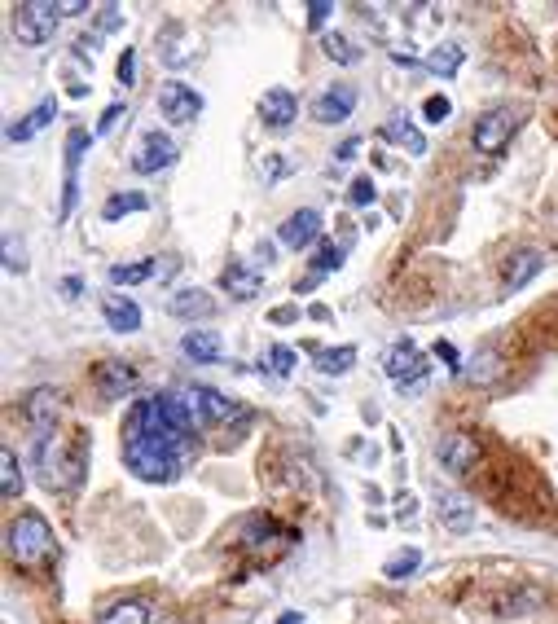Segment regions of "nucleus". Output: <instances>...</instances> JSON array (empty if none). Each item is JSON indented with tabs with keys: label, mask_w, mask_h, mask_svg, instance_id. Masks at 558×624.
Listing matches in <instances>:
<instances>
[{
	"label": "nucleus",
	"mask_w": 558,
	"mask_h": 624,
	"mask_svg": "<svg viewBox=\"0 0 558 624\" xmlns=\"http://www.w3.org/2000/svg\"><path fill=\"white\" fill-rule=\"evenodd\" d=\"M181 440L185 431L172 427V418L159 409V400H137L124 422V462L145 484H172L181 479Z\"/></svg>",
	"instance_id": "obj_1"
},
{
	"label": "nucleus",
	"mask_w": 558,
	"mask_h": 624,
	"mask_svg": "<svg viewBox=\"0 0 558 624\" xmlns=\"http://www.w3.org/2000/svg\"><path fill=\"white\" fill-rule=\"evenodd\" d=\"M5 550H9V559H14L18 567H27V572H40V567H49L53 554H58V541H53L49 519L36 515V510H27V515L9 519V528H5Z\"/></svg>",
	"instance_id": "obj_2"
},
{
	"label": "nucleus",
	"mask_w": 558,
	"mask_h": 624,
	"mask_svg": "<svg viewBox=\"0 0 558 624\" xmlns=\"http://www.w3.org/2000/svg\"><path fill=\"white\" fill-rule=\"evenodd\" d=\"M36 453H40V471H44V484H49V488L80 484V475H84V449H80V444L66 449L62 436H40Z\"/></svg>",
	"instance_id": "obj_3"
},
{
	"label": "nucleus",
	"mask_w": 558,
	"mask_h": 624,
	"mask_svg": "<svg viewBox=\"0 0 558 624\" xmlns=\"http://www.w3.org/2000/svg\"><path fill=\"white\" fill-rule=\"evenodd\" d=\"M515 132H519V110L497 106V110H488V115L475 119L471 146H475L479 154H488V159H497V154L510 146V137H515Z\"/></svg>",
	"instance_id": "obj_4"
},
{
	"label": "nucleus",
	"mask_w": 558,
	"mask_h": 624,
	"mask_svg": "<svg viewBox=\"0 0 558 624\" xmlns=\"http://www.w3.org/2000/svg\"><path fill=\"white\" fill-rule=\"evenodd\" d=\"M58 14H62V5H49V0L14 5V36L22 44H49L53 31H58Z\"/></svg>",
	"instance_id": "obj_5"
},
{
	"label": "nucleus",
	"mask_w": 558,
	"mask_h": 624,
	"mask_svg": "<svg viewBox=\"0 0 558 624\" xmlns=\"http://www.w3.org/2000/svg\"><path fill=\"white\" fill-rule=\"evenodd\" d=\"M185 400H189V409H194L198 427H216V422H229V418H247V409H238L225 392H216V387H207V383H194L185 392Z\"/></svg>",
	"instance_id": "obj_6"
},
{
	"label": "nucleus",
	"mask_w": 558,
	"mask_h": 624,
	"mask_svg": "<svg viewBox=\"0 0 558 624\" xmlns=\"http://www.w3.org/2000/svg\"><path fill=\"white\" fill-rule=\"evenodd\" d=\"M383 370H387V378H392L396 387H418L422 378H427V356L418 352L414 339H396L392 348H387V356H383Z\"/></svg>",
	"instance_id": "obj_7"
},
{
	"label": "nucleus",
	"mask_w": 558,
	"mask_h": 624,
	"mask_svg": "<svg viewBox=\"0 0 558 624\" xmlns=\"http://www.w3.org/2000/svg\"><path fill=\"white\" fill-rule=\"evenodd\" d=\"M159 110H163V119H172V124H194V119L203 115V93L185 80H167L159 88Z\"/></svg>",
	"instance_id": "obj_8"
},
{
	"label": "nucleus",
	"mask_w": 558,
	"mask_h": 624,
	"mask_svg": "<svg viewBox=\"0 0 558 624\" xmlns=\"http://www.w3.org/2000/svg\"><path fill=\"white\" fill-rule=\"evenodd\" d=\"M172 163H176V141L167 137V132L150 128L141 137L137 154H132V172H137V176H154V172H163V167H172Z\"/></svg>",
	"instance_id": "obj_9"
},
{
	"label": "nucleus",
	"mask_w": 558,
	"mask_h": 624,
	"mask_svg": "<svg viewBox=\"0 0 558 624\" xmlns=\"http://www.w3.org/2000/svg\"><path fill=\"white\" fill-rule=\"evenodd\" d=\"M321 233H326V225H321V211L299 207V211H290V216L282 220L277 238H282V247H290V251H308L312 242H321Z\"/></svg>",
	"instance_id": "obj_10"
},
{
	"label": "nucleus",
	"mask_w": 558,
	"mask_h": 624,
	"mask_svg": "<svg viewBox=\"0 0 558 624\" xmlns=\"http://www.w3.org/2000/svg\"><path fill=\"white\" fill-rule=\"evenodd\" d=\"M435 453H440L444 471H453V475H471L479 466V440L471 436V431H449Z\"/></svg>",
	"instance_id": "obj_11"
},
{
	"label": "nucleus",
	"mask_w": 558,
	"mask_h": 624,
	"mask_svg": "<svg viewBox=\"0 0 558 624\" xmlns=\"http://www.w3.org/2000/svg\"><path fill=\"white\" fill-rule=\"evenodd\" d=\"M58 409H62V396L53 392V387H36V392H27V400H22V418H27L40 436H53Z\"/></svg>",
	"instance_id": "obj_12"
},
{
	"label": "nucleus",
	"mask_w": 558,
	"mask_h": 624,
	"mask_svg": "<svg viewBox=\"0 0 558 624\" xmlns=\"http://www.w3.org/2000/svg\"><path fill=\"white\" fill-rule=\"evenodd\" d=\"M352 110H356V88L334 84L312 102V119H317V124H343V119H352Z\"/></svg>",
	"instance_id": "obj_13"
},
{
	"label": "nucleus",
	"mask_w": 558,
	"mask_h": 624,
	"mask_svg": "<svg viewBox=\"0 0 558 624\" xmlns=\"http://www.w3.org/2000/svg\"><path fill=\"white\" fill-rule=\"evenodd\" d=\"M260 119H264V128L286 132V128L299 119V102H295V93H290V88H269V93L260 97Z\"/></svg>",
	"instance_id": "obj_14"
},
{
	"label": "nucleus",
	"mask_w": 558,
	"mask_h": 624,
	"mask_svg": "<svg viewBox=\"0 0 558 624\" xmlns=\"http://www.w3.org/2000/svg\"><path fill=\"white\" fill-rule=\"evenodd\" d=\"M435 510H440V523L449 532H471L475 528V501L466 493H457V488H444V493L435 497Z\"/></svg>",
	"instance_id": "obj_15"
},
{
	"label": "nucleus",
	"mask_w": 558,
	"mask_h": 624,
	"mask_svg": "<svg viewBox=\"0 0 558 624\" xmlns=\"http://www.w3.org/2000/svg\"><path fill=\"white\" fill-rule=\"evenodd\" d=\"M93 378H97V392H102L106 400H119V396H128L132 387H137V370H132L128 361H102Z\"/></svg>",
	"instance_id": "obj_16"
},
{
	"label": "nucleus",
	"mask_w": 558,
	"mask_h": 624,
	"mask_svg": "<svg viewBox=\"0 0 558 624\" xmlns=\"http://www.w3.org/2000/svg\"><path fill=\"white\" fill-rule=\"evenodd\" d=\"M84 150H88V132H84V128H71V132H66V189H62V216H71V207H75V189H80L75 172H80Z\"/></svg>",
	"instance_id": "obj_17"
},
{
	"label": "nucleus",
	"mask_w": 558,
	"mask_h": 624,
	"mask_svg": "<svg viewBox=\"0 0 558 624\" xmlns=\"http://www.w3.org/2000/svg\"><path fill=\"white\" fill-rule=\"evenodd\" d=\"M167 312L181 317V321H203V317L216 312V299H211L203 286H185V291H176L172 299H167Z\"/></svg>",
	"instance_id": "obj_18"
},
{
	"label": "nucleus",
	"mask_w": 558,
	"mask_h": 624,
	"mask_svg": "<svg viewBox=\"0 0 558 624\" xmlns=\"http://www.w3.org/2000/svg\"><path fill=\"white\" fill-rule=\"evenodd\" d=\"M545 269V255L541 251H515L506 260V269H501V282H506V291H523V286L532 282V277H537Z\"/></svg>",
	"instance_id": "obj_19"
},
{
	"label": "nucleus",
	"mask_w": 558,
	"mask_h": 624,
	"mask_svg": "<svg viewBox=\"0 0 558 624\" xmlns=\"http://www.w3.org/2000/svg\"><path fill=\"white\" fill-rule=\"evenodd\" d=\"M506 356H501L497 348H479L471 361H466V378H471L475 387H493V383H501L506 378Z\"/></svg>",
	"instance_id": "obj_20"
},
{
	"label": "nucleus",
	"mask_w": 558,
	"mask_h": 624,
	"mask_svg": "<svg viewBox=\"0 0 558 624\" xmlns=\"http://www.w3.org/2000/svg\"><path fill=\"white\" fill-rule=\"evenodd\" d=\"M181 352L189 356L194 365H216L225 356V343H220L216 330H189L181 339Z\"/></svg>",
	"instance_id": "obj_21"
},
{
	"label": "nucleus",
	"mask_w": 558,
	"mask_h": 624,
	"mask_svg": "<svg viewBox=\"0 0 558 624\" xmlns=\"http://www.w3.org/2000/svg\"><path fill=\"white\" fill-rule=\"evenodd\" d=\"M102 317H106V326L119 334L141 330V308L132 304L128 295H102Z\"/></svg>",
	"instance_id": "obj_22"
},
{
	"label": "nucleus",
	"mask_w": 558,
	"mask_h": 624,
	"mask_svg": "<svg viewBox=\"0 0 558 624\" xmlns=\"http://www.w3.org/2000/svg\"><path fill=\"white\" fill-rule=\"evenodd\" d=\"M220 286L233 295V299H255L260 295V286H264V277L255 264H229L225 273H220Z\"/></svg>",
	"instance_id": "obj_23"
},
{
	"label": "nucleus",
	"mask_w": 558,
	"mask_h": 624,
	"mask_svg": "<svg viewBox=\"0 0 558 624\" xmlns=\"http://www.w3.org/2000/svg\"><path fill=\"white\" fill-rule=\"evenodd\" d=\"M49 119H58V97H44L31 115H22V124H9V141H31Z\"/></svg>",
	"instance_id": "obj_24"
},
{
	"label": "nucleus",
	"mask_w": 558,
	"mask_h": 624,
	"mask_svg": "<svg viewBox=\"0 0 558 624\" xmlns=\"http://www.w3.org/2000/svg\"><path fill=\"white\" fill-rule=\"evenodd\" d=\"M383 137L387 141H396V146H405L409 154H427V137H422V132L409 124L405 115H396V119H387L383 124Z\"/></svg>",
	"instance_id": "obj_25"
},
{
	"label": "nucleus",
	"mask_w": 558,
	"mask_h": 624,
	"mask_svg": "<svg viewBox=\"0 0 558 624\" xmlns=\"http://www.w3.org/2000/svg\"><path fill=\"white\" fill-rule=\"evenodd\" d=\"M18 493H22V462L14 449H0V497L18 501Z\"/></svg>",
	"instance_id": "obj_26"
},
{
	"label": "nucleus",
	"mask_w": 558,
	"mask_h": 624,
	"mask_svg": "<svg viewBox=\"0 0 558 624\" xmlns=\"http://www.w3.org/2000/svg\"><path fill=\"white\" fill-rule=\"evenodd\" d=\"M462 62H466L462 44H440V49L427 53V71L431 75H457V71H462Z\"/></svg>",
	"instance_id": "obj_27"
},
{
	"label": "nucleus",
	"mask_w": 558,
	"mask_h": 624,
	"mask_svg": "<svg viewBox=\"0 0 558 624\" xmlns=\"http://www.w3.org/2000/svg\"><path fill=\"white\" fill-rule=\"evenodd\" d=\"M97 624H150V607L137 603V598H128V603H115L102 611V620Z\"/></svg>",
	"instance_id": "obj_28"
},
{
	"label": "nucleus",
	"mask_w": 558,
	"mask_h": 624,
	"mask_svg": "<svg viewBox=\"0 0 558 624\" xmlns=\"http://www.w3.org/2000/svg\"><path fill=\"white\" fill-rule=\"evenodd\" d=\"M321 49H326V58L339 62V66H356V62H361V49H356L348 36H339V31H330V36L321 40Z\"/></svg>",
	"instance_id": "obj_29"
},
{
	"label": "nucleus",
	"mask_w": 558,
	"mask_h": 624,
	"mask_svg": "<svg viewBox=\"0 0 558 624\" xmlns=\"http://www.w3.org/2000/svg\"><path fill=\"white\" fill-rule=\"evenodd\" d=\"M154 269H159V264H154V260L115 264V269H110V282H115V286H137V282H150V277H154Z\"/></svg>",
	"instance_id": "obj_30"
},
{
	"label": "nucleus",
	"mask_w": 558,
	"mask_h": 624,
	"mask_svg": "<svg viewBox=\"0 0 558 624\" xmlns=\"http://www.w3.org/2000/svg\"><path fill=\"white\" fill-rule=\"evenodd\" d=\"M145 194H110L106 207H102V220H119V216H132V211H145Z\"/></svg>",
	"instance_id": "obj_31"
},
{
	"label": "nucleus",
	"mask_w": 558,
	"mask_h": 624,
	"mask_svg": "<svg viewBox=\"0 0 558 624\" xmlns=\"http://www.w3.org/2000/svg\"><path fill=\"white\" fill-rule=\"evenodd\" d=\"M356 361V348L348 343V348H330V352H317V370L321 374H348Z\"/></svg>",
	"instance_id": "obj_32"
},
{
	"label": "nucleus",
	"mask_w": 558,
	"mask_h": 624,
	"mask_svg": "<svg viewBox=\"0 0 558 624\" xmlns=\"http://www.w3.org/2000/svg\"><path fill=\"white\" fill-rule=\"evenodd\" d=\"M343 251H348V247H334V242H321L317 255H312V277H326V273L339 269V264H343Z\"/></svg>",
	"instance_id": "obj_33"
},
{
	"label": "nucleus",
	"mask_w": 558,
	"mask_h": 624,
	"mask_svg": "<svg viewBox=\"0 0 558 624\" xmlns=\"http://www.w3.org/2000/svg\"><path fill=\"white\" fill-rule=\"evenodd\" d=\"M418 563H422V554H418V550H400V554H392V559L383 563V576H387V581H405V576L414 572Z\"/></svg>",
	"instance_id": "obj_34"
},
{
	"label": "nucleus",
	"mask_w": 558,
	"mask_h": 624,
	"mask_svg": "<svg viewBox=\"0 0 558 624\" xmlns=\"http://www.w3.org/2000/svg\"><path fill=\"white\" fill-rule=\"evenodd\" d=\"M159 53H163V62H167V66H181V62H189V53L181 49V27H167V31H163Z\"/></svg>",
	"instance_id": "obj_35"
},
{
	"label": "nucleus",
	"mask_w": 558,
	"mask_h": 624,
	"mask_svg": "<svg viewBox=\"0 0 558 624\" xmlns=\"http://www.w3.org/2000/svg\"><path fill=\"white\" fill-rule=\"evenodd\" d=\"M374 198H378V185L370 181V176H356V181L348 185V203L365 207V203H374Z\"/></svg>",
	"instance_id": "obj_36"
},
{
	"label": "nucleus",
	"mask_w": 558,
	"mask_h": 624,
	"mask_svg": "<svg viewBox=\"0 0 558 624\" xmlns=\"http://www.w3.org/2000/svg\"><path fill=\"white\" fill-rule=\"evenodd\" d=\"M422 115L431 119V124H444V119L453 115V102L444 93H435V97H427V102H422Z\"/></svg>",
	"instance_id": "obj_37"
},
{
	"label": "nucleus",
	"mask_w": 558,
	"mask_h": 624,
	"mask_svg": "<svg viewBox=\"0 0 558 624\" xmlns=\"http://www.w3.org/2000/svg\"><path fill=\"white\" fill-rule=\"evenodd\" d=\"M269 361H273V374H290V370H295V352H290L286 343H277V348L269 352Z\"/></svg>",
	"instance_id": "obj_38"
},
{
	"label": "nucleus",
	"mask_w": 558,
	"mask_h": 624,
	"mask_svg": "<svg viewBox=\"0 0 558 624\" xmlns=\"http://www.w3.org/2000/svg\"><path fill=\"white\" fill-rule=\"evenodd\" d=\"M330 14H334V5H326V0H312V5H308V27H326Z\"/></svg>",
	"instance_id": "obj_39"
},
{
	"label": "nucleus",
	"mask_w": 558,
	"mask_h": 624,
	"mask_svg": "<svg viewBox=\"0 0 558 624\" xmlns=\"http://www.w3.org/2000/svg\"><path fill=\"white\" fill-rule=\"evenodd\" d=\"M132 80H137V53H132V49H124V58H119V84H132Z\"/></svg>",
	"instance_id": "obj_40"
},
{
	"label": "nucleus",
	"mask_w": 558,
	"mask_h": 624,
	"mask_svg": "<svg viewBox=\"0 0 558 624\" xmlns=\"http://www.w3.org/2000/svg\"><path fill=\"white\" fill-rule=\"evenodd\" d=\"M5 269H9V273H22V269H27V260H22V251L14 247V238H5Z\"/></svg>",
	"instance_id": "obj_41"
},
{
	"label": "nucleus",
	"mask_w": 558,
	"mask_h": 624,
	"mask_svg": "<svg viewBox=\"0 0 558 624\" xmlns=\"http://www.w3.org/2000/svg\"><path fill=\"white\" fill-rule=\"evenodd\" d=\"M119 22H124V14H119L115 5H102V18H97V27H102V31H115Z\"/></svg>",
	"instance_id": "obj_42"
},
{
	"label": "nucleus",
	"mask_w": 558,
	"mask_h": 624,
	"mask_svg": "<svg viewBox=\"0 0 558 624\" xmlns=\"http://www.w3.org/2000/svg\"><path fill=\"white\" fill-rule=\"evenodd\" d=\"M154 264H159V260H154ZM176 269H181V260H176V255H163V264L154 269V277H159V282H167V277H172Z\"/></svg>",
	"instance_id": "obj_43"
},
{
	"label": "nucleus",
	"mask_w": 558,
	"mask_h": 624,
	"mask_svg": "<svg viewBox=\"0 0 558 624\" xmlns=\"http://www.w3.org/2000/svg\"><path fill=\"white\" fill-rule=\"evenodd\" d=\"M418 515V501L414 497H396V519H414Z\"/></svg>",
	"instance_id": "obj_44"
},
{
	"label": "nucleus",
	"mask_w": 558,
	"mask_h": 624,
	"mask_svg": "<svg viewBox=\"0 0 558 624\" xmlns=\"http://www.w3.org/2000/svg\"><path fill=\"white\" fill-rule=\"evenodd\" d=\"M119 115H124V106H110V110H106V115H102V119H97V132H110V128H115V124H119Z\"/></svg>",
	"instance_id": "obj_45"
},
{
	"label": "nucleus",
	"mask_w": 558,
	"mask_h": 624,
	"mask_svg": "<svg viewBox=\"0 0 558 624\" xmlns=\"http://www.w3.org/2000/svg\"><path fill=\"white\" fill-rule=\"evenodd\" d=\"M356 150H361V141H356V137H348L339 150H334V159H339V163H348V159H356Z\"/></svg>",
	"instance_id": "obj_46"
},
{
	"label": "nucleus",
	"mask_w": 558,
	"mask_h": 624,
	"mask_svg": "<svg viewBox=\"0 0 558 624\" xmlns=\"http://www.w3.org/2000/svg\"><path fill=\"white\" fill-rule=\"evenodd\" d=\"M295 317H299V308H290V304H286V308H273V321H277V326H286V321H295Z\"/></svg>",
	"instance_id": "obj_47"
},
{
	"label": "nucleus",
	"mask_w": 558,
	"mask_h": 624,
	"mask_svg": "<svg viewBox=\"0 0 558 624\" xmlns=\"http://www.w3.org/2000/svg\"><path fill=\"white\" fill-rule=\"evenodd\" d=\"M435 356H444V361H449V365H457V352L449 348V343H440V348H435ZM457 370H462V365H457Z\"/></svg>",
	"instance_id": "obj_48"
},
{
	"label": "nucleus",
	"mask_w": 558,
	"mask_h": 624,
	"mask_svg": "<svg viewBox=\"0 0 558 624\" xmlns=\"http://www.w3.org/2000/svg\"><path fill=\"white\" fill-rule=\"evenodd\" d=\"M308 317H312V321H330V308H326V304H312Z\"/></svg>",
	"instance_id": "obj_49"
},
{
	"label": "nucleus",
	"mask_w": 558,
	"mask_h": 624,
	"mask_svg": "<svg viewBox=\"0 0 558 624\" xmlns=\"http://www.w3.org/2000/svg\"><path fill=\"white\" fill-rule=\"evenodd\" d=\"M277 624H304V616H299V611H286V616L277 620Z\"/></svg>",
	"instance_id": "obj_50"
}]
</instances>
